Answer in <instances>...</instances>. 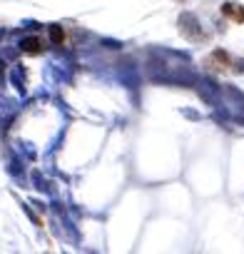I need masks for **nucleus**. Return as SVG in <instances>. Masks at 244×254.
I'll use <instances>...</instances> for the list:
<instances>
[{
	"label": "nucleus",
	"instance_id": "f257e3e1",
	"mask_svg": "<svg viewBox=\"0 0 244 254\" xmlns=\"http://www.w3.org/2000/svg\"><path fill=\"white\" fill-rule=\"evenodd\" d=\"M222 15L229 18L232 23H239V25L244 23V8H242L239 3H224V5H222Z\"/></svg>",
	"mask_w": 244,
	"mask_h": 254
},
{
	"label": "nucleus",
	"instance_id": "f03ea898",
	"mask_svg": "<svg viewBox=\"0 0 244 254\" xmlns=\"http://www.w3.org/2000/svg\"><path fill=\"white\" fill-rule=\"evenodd\" d=\"M20 50H23L25 55H40V53H43V43H40L38 38H25V40L20 43Z\"/></svg>",
	"mask_w": 244,
	"mask_h": 254
},
{
	"label": "nucleus",
	"instance_id": "7ed1b4c3",
	"mask_svg": "<svg viewBox=\"0 0 244 254\" xmlns=\"http://www.w3.org/2000/svg\"><path fill=\"white\" fill-rule=\"evenodd\" d=\"M50 40H53L55 45H62V43H65V30H62L60 25H50Z\"/></svg>",
	"mask_w": 244,
	"mask_h": 254
}]
</instances>
